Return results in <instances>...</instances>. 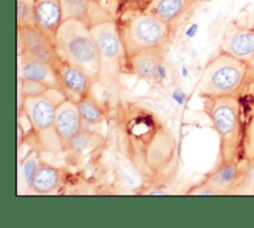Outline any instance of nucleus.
Wrapping results in <instances>:
<instances>
[{
    "instance_id": "nucleus-1",
    "label": "nucleus",
    "mask_w": 254,
    "mask_h": 228,
    "mask_svg": "<svg viewBox=\"0 0 254 228\" xmlns=\"http://www.w3.org/2000/svg\"><path fill=\"white\" fill-rule=\"evenodd\" d=\"M114 136L118 152L144 179L155 184L175 180L178 143L153 110L136 101L119 100L114 108Z\"/></svg>"
},
{
    "instance_id": "nucleus-2",
    "label": "nucleus",
    "mask_w": 254,
    "mask_h": 228,
    "mask_svg": "<svg viewBox=\"0 0 254 228\" xmlns=\"http://www.w3.org/2000/svg\"><path fill=\"white\" fill-rule=\"evenodd\" d=\"M252 78L248 62L219 51L204 65L198 80L197 94L200 98H241L250 88Z\"/></svg>"
},
{
    "instance_id": "nucleus-3",
    "label": "nucleus",
    "mask_w": 254,
    "mask_h": 228,
    "mask_svg": "<svg viewBox=\"0 0 254 228\" xmlns=\"http://www.w3.org/2000/svg\"><path fill=\"white\" fill-rule=\"evenodd\" d=\"M241 98L205 97L202 109L219 138V162L240 160L243 150Z\"/></svg>"
},
{
    "instance_id": "nucleus-4",
    "label": "nucleus",
    "mask_w": 254,
    "mask_h": 228,
    "mask_svg": "<svg viewBox=\"0 0 254 228\" xmlns=\"http://www.w3.org/2000/svg\"><path fill=\"white\" fill-rule=\"evenodd\" d=\"M54 43L59 57L72 63L98 83L100 74V59L97 46L90 27L76 19L64 20L58 29Z\"/></svg>"
},
{
    "instance_id": "nucleus-5",
    "label": "nucleus",
    "mask_w": 254,
    "mask_h": 228,
    "mask_svg": "<svg viewBox=\"0 0 254 228\" xmlns=\"http://www.w3.org/2000/svg\"><path fill=\"white\" fill-rule=\"evenodd\" d=\"M66 98L62 89L54 87H51L41 96L22 97L20 107L35 136L40 151L56 152L63 149L55 129V115L57 106Z\"/></svg>"
},
{
    "instance_id": "nucleus-6",
    "label": "nucleus",
    "mask_w": 254,
    "mask_h": 228,
    "mask_svg": "<svg viewBox=\"0 0 254 228\" xmlns=\"http://www.w3.org/2000/svg\"><path fill=\"white\" fill-rule=\"evenodd\" d=\"M95 40L99 59V81L105 85L114 83L127 66V55L118 24L112 20L98 22L90 26Z\"/></svg>"
},
{
    "instance_id": "nucleus-7",
    "label": "nucleus",
    "mask_w": 254,
    "mask_h": 228,
    "mask_svg": "<svg viewBox=\"0 0 254 228\" xmlns=\"http://www.w3.org/2000/svg\"><path fill=\"white\" fill-rule=\"evenodd\" d=\"M119 30L128 57L142 50L166 47L171 38L172 25L142 11L131 17Z\"/></svg>"
},
{
    "instance_id": "nucleus-8",
    "label": "nucleus",
    "mask_w": 254,
    "mask_h": 228,
    "mask_svg": "<svg viewBox=\"0 0 254 228\" xmlns=\"http://www.w3.org/2000/svg\"><path fill=\"white\" fill-rule=\"evenodd\" d=\"M18 53H27L41 58L54 67L60 57L54 40L35 27H17Z\"/></svg>"
},
{
    "instance_id": "nucleus-9",
    "label": "nucleus",
    "mask_w": 254,
    "mask_h": 228,
    "mask_svg": "<svg viewBox=\"0 0 254 228\" xmlns=\"http://www.w3.org/2000/svg\"><path fill=\"white\" fill-rule=\"evenodd\" d=\"M165 50L160 47L139 51L127 57V66L139 79L155 82L163 75Z\"/></svg>"
},
{
    "instance_id": "nucleus-10",
    "label": "nucleus",
    "mask_w": 254,
    "mask_h": 228,
    "mask_svg": "<svg viewBox=\"0 0 254 228\" xmlns=\"http://www.w3.org/2000/svg\"><path fill=\"white\" fill-rule=\"evenodd\" d=\"M62 90L67 98L77 102L91 91L94 84L88 74L78 66L59 59L55 66Z\"/></svg>"
},
{
    "instance_id": "nucleus-11",
    "label": "nucleus",
    "mask_w": 254,
    "mask_h": 228,
    "mask_svg": "<svg viewBox=\"0 0 254 228\" xmlns=\"http://www.w3.org/2000/svg\"><path fill=\"white\" fill-rule=\"evenodd\" d=\"M83 124L77 102L66 98L56 109L55 129L61 141L63 150L67 149L69 143L81 131Z\"/></svg>"
},
{
    "instance_id": "nucleus-12",
    "label": "nucleus",
    "mask_w": 254,
    "mask_h": 228,
    "mask_svg": "<svg viewBox=\"0 0 254 228\" xmlns=\"http://www.w3.org/2000/svg\"><path fill=\"white\" fill-rule=\"evenodd\" d=\"M18 77L41 81L50 87L62 89L56 68L27 53H18Z\"/></svg>"
},
{
    "instance_id": "nucleus-13",
    "label": "nucleus",
    "mask_w": 254,
    "mask_h": 228,
    "mask_svg": "<svg viewBox=\"0 0 254 228\" xmlns=\"http://www.w3.org/2000/svg\"><path fill=\"white\" fill-rule=\"evenodd\" d=\"M64 20L76 19L89 27L98 22L112 20V17L96 0H61Z\"/></svg>"
},
{
    "instance_id": "nucleus-14",
    "label": "nucleus",
    "mask_w": 254,
    "mask_h": 228,
    "mask_svg": "<svg viewBox=\"0 0 254 228\" xmlns=\"http://www.w3.org/2000/svg\"><path fill=\"white\" fill-rule=\"evenodd\" d=\"M238 161L219 162L218 165L208 172L203 182L214 188L220 195L232 193L239 183L241 173Z\"/></svg>"
},
{
    "instance_id": "nucleus-15",
    "label": "nucleus",
    "mask_w": 254,
    "mask_h": 228,
    "mask_svg": "<svg viewBox=\"0 0 254 228\" xmlns=\"http://www.w3.org/2000/svg\"><path fill=\"white\" fill-rule=\"evenodd\" d=\"M36 27L54 40L64 21L61 0H35Z\"/></svg>"
},
{
    "instance_id": "nucleus-16",
    "label": "nucleus",
    "mask_w": 254,
    "mask_h": 228,
    "mask_svg": "<svg viewBox=\"0 0 254 228\" xmlns=\"http://www.w3.org/2000/svg\"><path fill=\"white\" fill-rule=\"evenodd\" d=\"M219 51L248 62L254 55V27L240 29L226 36Z\"/></svg>"
},
{
    "instance_id": "nucleus-17",
    "label": "nucleus",
    "mask_w": 254,
    "mask_h": 228,
    "mask_svg": "<svg viewBox=\"0 0 254 228\" xmlns=\"http://www.w3.org/2000/svg\"><path fill=\"white\" fill-rule=\"evenodd\" d=\"M200 1L202 0H151L143 11L173 25L188 12L192 4Z\"/></svg>"
},
{
    "instance_id": "nucleus-18",
    "label": "nucleus",
    "mask_w": 254,
    "mask_h": 228,
    "mask_svg": "<svg viewBox=\"0 0 254 228\" xmlns=\"http://www.w3.org/2000/svg\"><path fill=\"white\" fill-rule=\"evenodd\" d=\"M60 180V171L54 166L42 161L33 176L31 189L41 194L50 193L59 186Z\"/></svg>"
},
{
    "instance_id": "nucleus-19",
    "label": "nucleus",
    "mask_w": 254,
    "mask_h": 228,
    "mask_svg": "<svg viewBox=\"0 0 254 228\" xmlns=\"http://www.w3.org/2000/svg\"><path fill=\"white\" fill-rule=\"evenodd\" d=\"M77 106L83 122L91 125H97L102 123L106 118L104 110L97 102L91 91L77 101Z\"/></svg>"
},
{
    "instance_id": "nucleus-20",
    "label": "nucleus",
    "mask_w": 254,
    "mask_h": 228,
    "mask_svg": "<svg viewBox=\"0 0 254 228\" xmlns=\"http://www.w3.org/2000/svg\"><path fill=\"white\" fill-rule=\"evenodd\" d=\"M41 162V151L38 149H33L24 157L19 165V180H22L28 188L32 187L33 176Z\"/></svg>"
},
{
    "instance_id": "nucleus-21",
    "label": "nucleus",
    "mask_w": 254,
    "mask_h": 228,
    "mask_svg": "<svg viewBox=\"0 0 254 228\" xmlns=\"http://www.w3.org/2000/svg\"><path fill=\"white\" fill-rule=\"evenodd\" d=\"M17 27H35V0H16Z\"/></svg>"
},
{
    "instance_id": "nucleus-22",
    "label": "nucleus",
    "mask_w": 254,
    "mask_h": 228,
    "mask_svg": "<svg viewBox=\"0 0 254 228\" xmlns=\"http://www.w3.org/2000/svg\"><path fill=\"white\" fill-rule=\"evenodd\" d=\"M102 141V136L95 133L90 132L85 129H81V131L75 136V138L69 143L67 149L73 150L75 152L86 151L87 149L94 148L98 146Z\"/></svg>"
},
{
    "instance_id": "nucleus-23",
    "label": "nucleus",
    "mask_w": 254,
    "mask_h": 228,
    "mask_svg": "<svg viewBox=\"0 0 254 228\" xmlns=\"http://www.w3.org/2000/svg\"><path fill=\"white\" fill-rule=\"evenodd\" d=\"M51 87L41 81L33 79H19L21 97H36L44 95Z\"/></svg>"
},
{
    "instance_id": "nucleus-24",
    "label": "nucleus",
    "mask_w": 254,
    "mask_h": 228,
    "mask_svg": "<svg viewBox=\"0 0 254 228\" xmlns=\"http://www.w3.org/2000/svg\"><path fill=\"white\" fill-rule=\"evenodd\" d=\"M187 194H191V195H220L218 191H216L214 188H212L210 185L206 184L202 180L191 186L188 191Z\"/></svg>"
},
{
    "instance_id": "nucleus-25",
    "label": "nucleus",
    "mask_w": 254,
    "mask_h": 228,
    "mask_svg": "<svg viewBox=\"0 0 254 228\" xmlns=\"http://www.w3.org/2000/svg\"><path fill=\"white\" fill-rule=\"evenodd\" d=\"M248 63H249L250 69H251V71H252V74H253V76H254V55H253V57H251V59L248 61Z\"/></svg>"
},
{
    "instance_id": "nucleus-26",
    "label": "nucleus",
    "mask_w": 254,
    "mask_h": 228,
    "mask_svg": "<svg viewBox=\"0 0 254 228\" xmlns=\"http://www.w3.org/2000/svg\"><path fill=\"white\" fill-rule=\"evenodd\" d=\"M250 86H251V88H252V90H253V95H254V76H253V78H252V81H251Z\"/></svg>"
},
{
    "instance_id": "nucleus-27",
    "label": "nucleus",
    "mask_w": 254,
    "mask_h": 228,
    "mask_svg": "<svg viewBox=\"0 0 254 228\" xmlns=\"http://www.w3.org/2000/svg\"><path fill=\"white\" fill-rule=\"evenodd\" d=\"M202 1H207V0H202Z\"/></svg>"
}]
</instances>
